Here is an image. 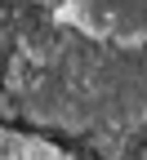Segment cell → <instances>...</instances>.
<instances>
[{
	"label": "cell",
	"mask_w": 147,
	"mask_h": 160,
	"mask_svg": "<svg viewBox=\"0 0 147 160\" xmlns=\"http://www.w3.org/2000/svg\"><path fill=\"white\" fill-rule=\"evenodd\" d=\"M9 160H67L49 147H36V142H9Z\"/></svg>",
	"instance_id": "7a4b0ae2"
},
{
	"label": "cell",
	"mask_w": 147,
	"mask_h": 160,
	"mask_svg": "<svg viewBox=\"0 0 147 160\" xmlns=\"http://www.w3.org/2000/svg\"><path fill=\"white\" fill-rule=\"evenodd\" d=\"M58 22L98 45L147 49V0H62Z\"/></svg>",
	"instance_id": "6da1fadb"
}]
</instances>
